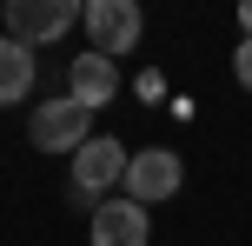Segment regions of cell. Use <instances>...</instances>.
Returning <instances> with one entry per match:
<instances>
[{
  "instance_id": "6da1fadb",
  "label": "cell",
  "mask_w": 252,
  "mask_h": 246,
  "mask_svg": "<svg viewBox=\"0 0 252 246\" xmlns=\"http://www.w3.org/2000/svg\"><path fill=\"white\" fill-rule=\"evenodd\" d=\"M80 27H87V47L106 53V60H120V53H133L139 40H146V13H139V0H87Z\"/></svg>"
},
{
  "instance_id": "7a4b0ae2",
  "label": "cell",
  "mask_w": 252,
  "mask_h": 246,
  "mask_svg": "<svg viewBox=\"0 0 252 246\" xmlns=\"http://www.w3.org/2000/svg\"><path fill=\"white\" fill-rule=\"evenodd\" d=\"M80 0H7V40H20L27 53L33 47H53L60 34L80 27Z\"/></svg>"
},
{
  "instance_id": "3957f363",
  "label": "cell",
  "mask_w": 252,
  "mask_h": 246,
  "mask_svg": "<svg viewBox=\"0 0 252 246\" xmlns=\"http://www.w3.org/2000/svg\"><path fill=\"white\" fill-rule=\"evenodd\" d=\"M27 133H33L40 153H80V146L93 140V113H87L80 100H66V93H53V100H40V106H33Z\"/></svg>"
},
{
  "instance_id": "277c9868",
  "label": "cell",
  "mask_w": 252,
  "mask_h": 246,
  "mask_svg": "<svg viewBox=\"0 0 252 246\" xmlns=\"http://www.w3.org/2000/svg\"><path fill=\"white\" fill-rule=\"evenodd\" d=\"M126 200L133 207H159V200H173L179 186H186V160L179 153H166V146H146V153H133L126 160Z\"/></svg>"
},
{
  "instance_id": "5b68a950",
  "label": "cell",
  "mask_w": 252,
  "mask_h": 246,
  "mask_svg": "<svg viewBox=\"0 0 252 246\" xmlns=\"http://www.w3.org/2000/svg\"><path fill=\"white\" fill-rule=\"evenodd\" d=\"M126 160H133V153H126L113 133H93V140L73 153V200H93V207H100L106 186L126 180Z\"/></svg>"
},
{
  "instance_id": "8992f818",
  "label": "cell",
  "mask_w": 252,
  "mask_h": 246,
  "mask_svg": "<svg viewBox=\"0 0 252 246\" xmlns=\"http://www.w3.org/2000/svg\"><path fill=\"white\" fill-rule=\"evenodd\" d=\"M93 246H146L153 240V213L146 207H133V200H100V207H93Z\"/></svg>"
},
{
  "instance_id": "52a82bcc",
  "label": "cell",
  "mask_w": 252,
  "mask_h": 246,
  "mask_svg": "<svg viewBox=\"0 0 252 246\" xmlns=\"http://www.w3.org/2000/svg\"><path fill=\"white\" fill-rule=\"evenodd\" d=\"M120 93V60H106V53H73V67H66V100H80L93 113V106H106Z\"/></svg>"
},
{
  "instance_id": "ba28073f",
  "label": "cell",
  "mask_w": 252,
  "mask_h": 246,
  "mask_svg": "<svg viewBox=\"0 0 252 246\" xmlns=\"http://www.w3.org/2000/svg\"><path fill=\"white\" fill-rule=\"evenodd\" d=\"M33 80H40V60L20 47V40L0 34V106H27L33 100Z\"/></svg>"
},
{
  "instance_id": "9c48e42d",
  "label": "cell",
  "mask_w": 252,
  "mask_h": 246,
  "mask_svg": "<svg viewBox=\"0 0 252 246\" xmlns=\"http://www.w3.org/2000/svg\"><path fill=\"white\" fill-rule=\"evenodd\" d=\"M232 80L252 93V40H239V53H232Z\"/></svg>"
},
{
  "instance_id": "30bf717a",
  "label": "cell",
  "mask_w": 252,
  "mask_h": 246,
  "mask_svg": "<svg viewBox=\"0 0 252 246\" xmlns=\"http://www.w3.org/2000/svg\"><path fill=\"white\" fill-rule=\"evenodd\" d=\"M239 27H246V40H252V0H246V7H239Z\"/></svg>"
}]
</instances>
